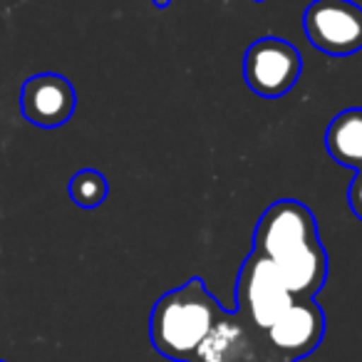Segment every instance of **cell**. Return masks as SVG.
Returning a JSON list of instances; mask_svg holds the SVG:
<instances>
[{"mask_svg":"<svg viewBox=\"0 0 362 362\" xmlns=\"http://www.w3.org/2000/svg\"><path fill=\"white\" fill-rule=\"evenodd\" d=\"M253 251L268 258L281 273L288 293L298 300L315 298L327 281V251L317 221L296 199L273 202L253 231Z\"/></svg>","mask_w":362,"mask_h":362,"instance_id":"cell-1","label":"cell"},{"mask_svg":"<svg viewBox=\"0 0 362 362\" xmlns=\"http://www.w3.org/2000/svg\"><path fill=\"white\" fill-rule=\"evenodd\" d=\"M223 308L199 276L164 293L149 317L151 347L171 362H192Z\"/></svg>","mask_w":362,"mask_h":362,"instance_id":"cell-2","label":"cell"},{"mask_svg":"<svg viewBox=\"0 0 362 362\" xmlns=\"http://www.w3.org/2000/svg\"><path fill=\"white\" fill-rule=\"evenodd\" d=\"M296 298L288 293L281 273L268 258L248 253L236 276V313L256 330L266 332Z\"/></svg>","mask_w":362,"mask_h":362,"instance_id":"cell-3","label":"cell"},{"mask_svg":"<svg viewBox=\"0 0 362 362\" xmlns=\"http://www.w3.org/2000/svg\"><path fill=\"white\" fill-rule=\"evenodd\" d=\"M303 30L325 55H355L362 50V8L352 0H313L303 13Z\"/></svg>","mask_w":362,"mask_h":362,"instance_id":"cell-4","label":"cell"},{"mask_svg":"<svg viewBox=\"0 0 362 362\" xmlns=\"http://www.w3.org/2000/svg\"><path fill=\"white\" fill-rule=\"evenodd\" d=\"M300 72V52L281 37H261L243 55V80L258 97H283L296 87Z\"/></svg>","mask_w":362,"mask_h":362,"instance_id":"cell-5","label":"cell"},{"mask_svg":"<svg viewBox=\"0 0 362 362\" xmlns=\"http://www.w3.org/2000/svg\"><path fill=\"white\" fill-rule=\"evenodd\" d=\"M273 357L278 355L268 345L266 332L256 330L236 310H221L192 362H271Z\"/></svg>","mask_w":362,"mask_h":362,"instance_id":"cell-6","label":"cell"},{"mask_svg":"<svg viewBox=\"0 0 362 362\" xmlns=\"http://www.w3.org/2000/svg\"><path fill=\"white\" fill-rule=\"evenodd\" d=\"M325 337V313L315 298L293 300L291 308L266 330V340L278 357L298 362L300 357L317 350Z\"/></svg>","mask_w":362,"mask_h":362,"instance_id":"cell-7","label":"cell"},{"mask_svg":"<svg viewBox=\"0 0 362 362\" xmlns=\"http://www.w3.org/2000/svg\"><path fill=\"white\" fill-rule=\"evenodd\" d=\"M77 95L67 77L57 72H40L23 82L21 112L30 124L42 129H57L75 115Z\"/></svg>","mask_w":362,"mask_h":362,"instance_id":"cell-8","label":"cell"},{"mask_svg":"<svg viewBox=\"0 0 362 362\" xmlns=\"http://www.w3.org/2000/svg\"><path fill=\"white\" fill-rule=\"evenodd\" d=\"M325 149L340 166L362 169V107L332 117L325 129Z\"/></svg>","mask_w":362,"mask_h":362,"instance_id":"cell-9","label":"cell"},{"mask_svg":"<svg viewBox=\"0 0 362 362\" xmlns=\"http://www.w3.org/2000/svg\"><path fill=\"white\" fill-rule=\"evenodd\" d=\"M110 194L105 174L97 169H82L70 179V199L80 209H97L105 204Z\"/></svg>","mask_w":362,"mask_h":362,"instance_id":"cell-10","label":"cell"},{"mask_svg":"<svg viewBox=\"0 0 362 362\" xmlns=\"http://www.w3.org/2000/svg\"><path fill=\"white\" fill-rule=\"evenodd\" d=\"M347 204H350L352 214L362 221V169L355 171V179L347 189Z\"/></svg>","mask_w":362,"mask_h":362,"instance_id":"cell-11","label":"cell"},{"mask_svg":"<svg viewBox=\"0 0 362 362\" xmlns=\"http://www.w3.org/2000/svg\"><path fill=\"white\" fill-rule=\"evenodd\" d=\"M154 6L164 11V8H169V6H171V0H154Z\"/></svg>","mask_w":362,"mask_h":362,"instance_id":"cell-12","label":"cell"},{"mask_svg":"<svg viewBox=\"0 0 362 362\" xmlns=\"http://www.w3.org/2000/svg\"><path fill=\"white\" fill-rule=\"evenodd\" d=\"M271 362H288V360H283V357H273Z\"/></svg>","mask_w":362,"mask_h":362,"instance_id":"cell-13","label":"cell"},{"mask_svg":"<svg viewBox=\"0 0 362 362\" xmlns=\"http://www.w3.org/2000/svg\"><path fill=\"white\" fill-rule=\"evenodd\" d=\"M256 3H266V0H256Z\"/></svg>","mask_w":362,"mask_h":362,"instance_id":"cell-14","label":"cell"},{"mask_svg":"<svg viewBox=\"0 0 362 362\" xmlns=\"http://www.w3.org/2000/svg\"><path fill=\"white\" fill-rule=\"evenodd\" d=\"M0 362H3V360H0Z\"/></svg>","mask_w":362,"mask_h":362,"instance_id":"cell-15","label":"cell"}]
</instances>
